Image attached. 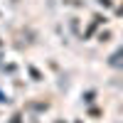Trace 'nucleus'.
Segmentation results:
<instances>
[{
    "label": "nucleus",
    "instance_id": "1",
    "mask_svg": "<svg viewBox=\"0 0 123 123\" xmlns=\"http://www.w3.org/2000/svg\"><path fill=\"white\" fill-rule=\"evenodd\" d=\"M12 123H20V116H15V121H12Z\"/></svg>",
    "mask_w": 123,
    "mask_h": 123
},
{
    "label": "nucleus",
    "instance_id": "2",
    "mask_svg": "<svg viewBox=\"0 0 123 123\" xmlns=\"http://www.w3.org/2000/svg\"><path fill=\"white\" fill-rule=\"evenodd\" d=\"M118 57H123V49H121V52H118Z\"/></svg>",
    "mask_w": 123,
    "mask_h": 123
}]
</instances>
